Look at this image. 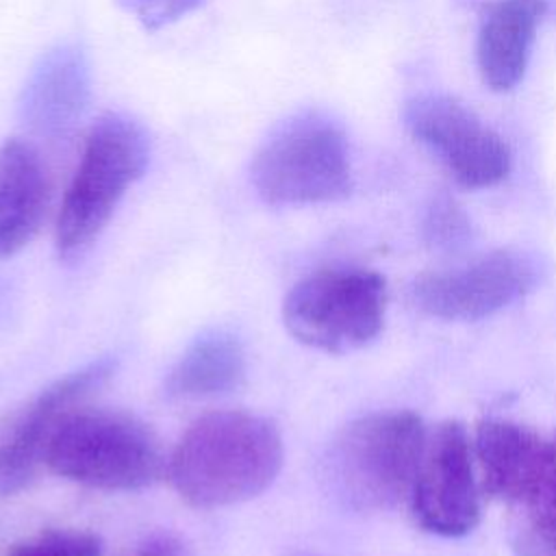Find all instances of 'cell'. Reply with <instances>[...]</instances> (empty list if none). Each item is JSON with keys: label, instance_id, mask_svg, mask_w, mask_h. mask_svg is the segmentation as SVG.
Returning a JSON list of instances; mask_svg holds the SVG:
<instances>
[{"label": "cell", "instance_id": "8fae6325", "mask_svg": "<svg viewBox=\"0 0 556 556\" xmlns=\"http://www.w3.org/2000/svg\"><path fill=\"white\" fill-rule=\"evenodd\" d=\"M552 452L554 434L541 437L508 419L478 421L473 460L482 495L515 508L545 471Z\"/></svg>", "mask_w": 556, "mask_h": 556}, {"label": "cell", "instance_id": "7c38bea8", "mask_svg": "<svg viewBox=\"0 0 556 556\" xmlns=\"http://www.w3.org/2000/svg\"><path fill=\"white\" fill-rule=\"evenodd\" d=\"M89 93L87 54L76 43H59L33 67L22 89L20 117L33 132L59 139L80 122Z\"/></svg>", "mask_w": 556, "mask_h": 556}, {"label": "cell", "instance_id": "9a60e30c", "mask_svg": "<svg viewBox=\"0 0 556 556\" xmlns=\"http://www.w3.org/2000/svg\"><path fill=\"white\" fill-rule=\"evenodd\" d=\"M248 374L241 341L224 330L198 337L172 365L165 395L172 400H204L228 395L243 387Z\"/></svg>", "mask_w": 556, "mask_h": 556}, {"label": "cell", "instance_id": "30bf717a", "mask_svg": "<svg viewBox=\"0 0 556 556\" xmlns=\"http://www.w3.org/2000/svg\"><path fill=\"white\" fill-rule=\"evenodd\" d=\"M534 280L526 256L500 250L458 269L419 276L413 282V300L432 317L476 321L523 298Z\"/></svg>", "mask_w": 556, "mask_h": 556}, {"label": "cell", "instance_id": "4fadbf2b", "mask_svg": "<svg viewBox=\"0 0 556 556\" xmlns=\"http://www.w3.org/2000/svg\"><path fill=\"white\" fill-rule=\"evenodd\" d=\"M52 202V176L26 139L0 146V258L26 248L41 230Z\"/></svg>", "mask_w": 556, "mask_h": 556}, {"label": "cell", "instance_id": "ffe728a7", "mask_svg": "<svg viewBox=\"0 0 556 556\" xmlns=\"http://www.w3.org/2000/svg\"><path fill=\"white\" fill-rule=\"evenodd\" d=\"M295 556H319V554H295Z\"/></svg>", "mask_w": 556, "mask_h": 556}, {"label": "cell", "instance_id": "e0dca14e", "mask_svg": "<svg viewBox=\"0 0 556 556\" xmlns=\"http://www.w3.org/2000/svg\"><path fill=\"white\" fill-rule=\"evenodd\" d=\"M7 556H104L96 534L85 530H43L11 547Z\"/></svg>", "mask_w": 556, "mask_h": 556}, {"label": "cell", "instance_id": "ac0fdd59", "mask_svg": "<svg viewBox=\"0 0 556 556\" xmlns=\"http://www.w3.org/2000/svg\"><path fill=\"white\" fill-rule=\"evenodd\" d=\"M148 33H156L200 9L206 0H115Z\"/></svg>", "mask_w": 556, "mask_h": 556}, {"label": "cell", "instance_id": "5b68a950", "mask_svg": "<svg viewBox=\"0 0 556 556\" xmlns=\"http://www.w3.org/2000/svg\"><path fill=\"white\" fill-rule=\"evenodd\" d=\"M250 180L269 206H308L352 191L348 139L330 119L306 113L285 122L256 152Z\"/></svg>", "mask_w": 556, "mask_h": 556}, {"label": "cell", "instance_id": "3957f363", "mask_svg": "<svg viewBox=\"0 0 556 556\" xmlns=\"http://www.w3.org/2000/svg\"><path fill=\"white\" fill-rule=\"evenodd\" d=\"M426 437L410 410L354 419L328 447L324 473L330 491L358 513L393 508L410 495Z\"/></svg>", "mask_w": 556, "mask_h": 556}, {"label": "cell", "instance_id": "d6986e66", "mask_svg": "<svg viewBox=\"0 0 556 556\" xmlns=\"http://www.w3.org/2000/svg\"><path fill=\"white\" fill-rule=\"evenodd\" d=\"M130 556H193L191 547L176 534L159 532L143 539Z\"/></svg>", "mask_w": 556, "mask_h": 556}, {"label": "cell", "instance_id": "7a4b0ae2", "mask_svg": "<svg viewBox=\"0 0 556 556\" xmlns=\"http://www.w3.org/2000/svg\"><path fill=\"white\" fill-rule=\"evenodd\" d=\"M148 161L150 137L130 115L104 113L91 124L56 215L54 245L61 258H78L93 245Z\"/></svg>", "mask_w": 556, "mask_h": 556}, {"label": "cell", "instance_id": "2e32d148", "mask_svg": "<svg viewBox=\"0 0 556 556\" xmlns=\"http://www.w3.org/2000/svg\"><path fill=\"white\" fill-rule=\"evenodd\" d=\"M513 510L519 513L513 530L515 554L556 556V432L549 465Z\"/></svg>", "mask_w": 556, "mask_h": 556}, {"label": "cell", "instance_id": "5bb4252c", "mask_svg": "<svg viewBox=\"0 0 556 556\" xmlns=\"http://www.w3.org/2000/svg\"><path fill=\"white\" fill-rule=\"evenodd\" d=\"M545 0H495L480 26L478 67L493 91L513 89L526 72Z\"/></svg>", "mask_w": 556, "mask_h": 556}, {"label": "cell", "instance_id": "ba28073f", "mask_svg": "<svg viewBox=\"0 0 556 556\" xmlns=\"http://www.w3.org/2000/svg\"><path fill=\"white\" fill-rule=\"evenodd\" d=\"M115 367L111 356L89 361L41 389L9 419L0 430V495H15L37 478L63 419L104 387Z\"/></svg>", "mask_w": 556, "mask_h": 556}, {"label": "cell", "instance_id": "52a82bcc", "mask_svg": "<svg viewBox=\"0 0 556 556\" xmlns=\"http://www.w3.org/2000/svg\"><path fill=\"white\" fill-rule=\"evenodd\" d=\"M473 447L460 421H441L428 437L410 489L415 523L439 536H463L480 519Z\"/></svg>", "mask_w": 556, "mask_h": 556}, {"label": "cell", "instance_id": "6da1fadb", "mask_svg": "<svg viewBox=\"0 0 556 556\" xmlns=\"http://www.w3.org/2000/svg\"><path fill=\"white\" fill-rule=\"evenodd\" d=\"M285 458L278 426L248 410L198 417L176 443L167 476L193 508H224L261 495Z\"/></svg>", "mask_w": 556, "mask_h": 556}, {"label": "cell", "instance_id": "8992f818", "mask_svg": "<svg viewBox=\"0 0 556 556\" xmlns=\"http://www.w3.org/2000/svg\"><path fill=\"white\" fill-rule=\"evenodd\" d=\"M387 282L363 267H324L291 287L282 321L293 339L328 354L371 343L384 324Z\"/></svg>", "mask_w": 556, "mask_h": 556}, {"label": "cell", "instance_id": "277c9868", "mask_svg": "<svg viewBox=\"0 0 556 556\" xmlns=\"http://www.w3.org/2000/svg\"><path fill=\"white\" fill-rule=\"evenodd\" d=\"M43 465L54 476L102 491H139L167 473L161 441L148 424L85 404L63 419Z\"/></svg>", "mask_w": 556, "mask_h": 556}, {"label": "cell", "instance_id": "9c48e42d", "mask_svg": "<svg viewBox=\"0 0 556 556\" xmlns=\"http://www.w3.org/2000/svg\"><path fill=\"white\" fill-rule=\"evenodd\" d=\"M406 126L465 189H489L510 172V148L460 102L426 96L408 104Z\"/></svg>", "mask_w": 556, "mask_h": 556}]
</instances>
